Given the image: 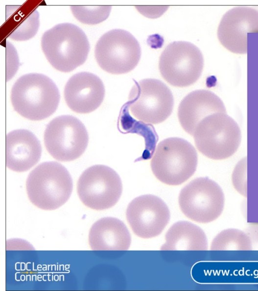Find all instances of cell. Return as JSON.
I'll list each match as a JSON object with an SVG mask.
<instances>
[{
    "instance_id": "19",
    "label": "cell",
    "mask_w": 258,
    "mask_h": 291,
    "mask_svg": "<svg viewBox=\"0 0 258 291\" xmlns=\"http://www.w3.org/2000/svg\"><path fill=\"white\" fill-rule=\"evenodd\" d=\"M252 239L248 234L235 229L223 230L213 239L211 251H250L253 249Z\"/></svg>"
},
{
    "instance_id": "4",
    "label": "cell",
    "mask_w": 258,
    "mask_h": 291,
    "mask_svg": "<svg viewBox=\"0 0 258 291\" xmlns=\"http://www.w3.org/2000/svg\"><path fill=\"white\" fill-rule=\"evenodd\" d=\"M193 136L198 151L206 158L215 160L233 157L242 141L238 124L227 114L222 113L203 119Z\"/></svg>"
},
{
    "instance_id": "7",
    "label": "cell",
    "mask_w": 258,
    "mask_h": 291,
    "mask_svg": "<svg viewBox=\"0 0 258 291\" xmlns=\"http://www.w3.org/2000/svg\"><path fill=\"white\" fill-rule=\"evenodd\" d=\"M94 54L102 70L113 75H122L133 71L139 63L141 49L139 41L131 33L115 29L100 38Z\"/></svg>"
},
{
    "instance_id": "5",
    "label": "cell",
    "mask_w": 258,
    "mask_h": 291,
    "mask_svg": "<svg viewBox=\"0 0 258 291\" xmlns=\"http://www.w3.org/2000/svg\"><path fill=\"white\" fill-rule=\"evenodd\" d=\"M198 165V155L194 146L179 138H169L161 142L151 161L154 176L169 185H178L192 177Z\"/></svg>"
},
{
    "instance_id": "16",
    "label": "cell",
    "mask_w": 258,
    "mask_h": 291,
    "mask_svg": "<svg viewBox=\"0 0 258 291\" xmlns=\"http://www.w3.org/2000/svg\"><path fill=\"white\" fill-rule=\"evenodd\" d=\"M218 113L227 114L226 108L221 99L211 91L200 90L188 94L183 99L179 106L178 116L182 128L193 135L203 119Z\"/></svg>"
},
{
    "instance_id": "20",
    "label": "cell",
    "mask_w": 258,
    "mask_h": 291,
    "mask_svg": "<svg viewBox=\"0 0 258 291\" xmlns=\"http://www.w3.org/2000/svg\"><path fill=\"white\" fill-rule=\"evenodd\" d=\"M75 18L82 24L95 25L106 21L112 10L111 6H71Z\"/></svg>"
},
{
    "instance_id": "11",
    "label": "cell",
    "mask_w": 258,
    "mask_h": 291,
    "mask_svg": "<svg viewBox=\"0 0 258 291\" xmlns=\"http://www.w3.org/2000/svg\"><path fill=\"white\" fill-rule=\"evenodd\" d=\"M77 190L85 206L100 211L115 206L122 195L123 185L113 169L95 165L84 171L78 181Z\"/></svg>"
},
{
    "instance_id": "13",
    "label": "cell",
    "mask_w": 258,
    "mask_h": 291,
    "mask_svg": "<svg viewBox=\"0 0 258 291\" xmlns=\"http://www.w3.org/2000/svg\"><path fill=\"white\" fill-rule=\"evenodd\" d=\"M258 32V11L251 7H237L222 18L217 36L223 47L236 54L248 53V34Z\"/></svg>"
},
{
    "instance_id": "2",
    "label": "cell",
    "mask_w": 258,
    "mask_h": 291,
    "mask_svg": "<svg viewBox=\"0 0 258 291\" xmlns=\"http://www.w3.org/2000/svg\"><path fill=\"white\" fill-rule=\"evenodd\" d=\"M41 46L50 65L66 73L83 64L90 51L85 32L78 26L69 23L59 24L46 31Z\"/></svg>"
},
{
    "instance_id": "17",
    "label": "cell",
    "mask_w": 258,
    "mask_h": 291,
    "mask_svg": "<svg viewBox=\"0 0 258 291\" xmlns=\"http://www.w3.org/2000/svg\"><path fill=\"white\" fill-rule=\"evenodd\" d=\"M89 242L94 251H126L131 244V237L121 220L114 217L102 218L90 229Z\"/></svg>"
},
{
    "instance_id": "3",
    "label": "cell",
    "mask_w": 258,
    "mask_h": 291,
    "mask_svg": "<svg viewBox=\"0 0 258 291\" xmlns=\"http://www.w3.org/2000/svg\"><path fill=\"white\" fill-rule=\"evenodd\" d=\"M73 180L67 168L54 161L46 162L31 171L26 182L29 200L38 208L54 211L71 197Z\"/></svg>"
},
{
    "instance_id": "15",
    "label": "cell",
    "mask_w": 258,
    "mask_h": 291,
    "mask_svg": "<svg viewBox=\"0 0 258 291\" xmlns=\"http://www.w3.org/2000/svg\"><path fill=\"white\" fill-rule=\"evenodd\" d=\"M42 148L37 137L26 130L9 132L6 138V166L15 172H24L41 159Z\"/></svg>"
},
{
    "instance_id": "12",
    "label": "cell",
    "mask_w": 258,
    "mask_h": 291,
    "mask_svg": "<svg viewBox=\"0 0 258 291\" xmlns=\"http://www.w3.org/2000/svg\"><path fill=\"white\" fill-rule=\"evenodd\" d=\"M170 212L160 198L145 195L138 197L128 205L126 217L133 233L143 238L159 236L168 224Z\"/></svg>"
},
{
    "instance_id": "6",
    "label": "cell",
    "mask_w": 258,
    "mask_h": 291,
    "mask_svg": "<svg viewBox=\"0 0 258 291\" xmlns=\"http://www.w3.org/2000/svg\"><path fill=\"white\" fill-rule=\"evenodd\" d=\"M128 107L133 116L148 124L165 121L173 112V94L162 81L147 79L136 82L129 96Z\"/></svg>"
},
{
    "instance_id": "10",
    "label": "cell",
    "mask_w": 258,
    "mask_h": 291,
    "mask_svg": "<svg viewBox=\"0 0 258 291\" xmlns=\"http://www.w3.org/2000/svg\"><path fill=\"white\" fill-rule=\"evenodd\" d=\"M44 141L47 151L54 159L70 162L83 155L88 147L89 136L79 119L65 115L55 118L47 125Z\"/></svg>"
},
{
    "instance_id": "14",
    "label": "cell",
    "mask_w": 258,
    "mask_h": 291,
    "mask_svg": "<svg viewBox=\"0 0 258 291\" xmlns=\"http://www.w3.org/2000/svg\"><path fill=\"white\" fill-rule=\"evenodd\" d=\"M105 96L104 83L97 76L82 72L68 80L64 89L67 105L80 114L91 113L102 104Z\"/></svg>"
},
{
    "instance_id": "21",
    "label": "cell",
    "mask_w": 258,
    "mask_h": 291,
    "mask_svg": "<svg viewBox=\"0 0 258 291\" xmlns=\"http://www.w3.org/2000/svg\"><path fill=\"white\" fill-rule=\"evenodd\" d=\"M39 26V13L34 10L10 33L9 37L17 41L28 40L36 35Z\"/></svg>"
},
{
    "instance_id": "18",
    "label": "cell",
    "mask_w": 258,
    "mask_h": 291,
    "mask_svg": "<svg viewBox=\"0 0 258 291\" xmlns=\"http://www.w3.org/2000/svg\"><path fill=\"white\" fill-rule=\"evenodd\" d=\"M162 251H206L207 237L199 227L187 221H179L168 230Z\"/></svg>"
},
{
    "instance_id": "8",
    "label": "cell",
    "mask_w": 258,
    "mask_h": 291,
    "mask_svg": "<svg viewBox=\"0 0 258 291\" xmlns=\"http://www.w3.org/2000/svg\"><path fill=\"white\" fill-rule=\"evenodd\" d=\"M180 208L184 214L201 224L217 219L225 209V196L218 184L209 178H198L181 190Z\"/></svg>"
},
{
    "instance_id": "9",
    "label": "cell",
    "mask_w": 258,
    "mask_h": 291,
    "mask_svg": "<svg viewBox=\"0 0 258 291\" xmlns=\"http://www.w3.org/2000/svg\"><path fill=\"white\" fill-rule=\"evenodd\" d=\"M204 67L201 51L185 41L170 43L162 53L159 69L163 79L173 86H190L201 77Z\"/></svg>"
},
{
    "instance_id": "1",
    "label": "cell",
    "mask_w": 258,
    "mask_h": 291,
    "mask_svg": "<svg viewBox=\"0 0 258 291\" xmlns=\"http://www.w3.org/2000/svg\"><path fill=\"white\" fill-rule=\"evenodd\" d=\"M10 98L15 111L31 121H39L56 111L60 94L52 79L43 74H29L15 82Z\"/></svg>"
}]
</instances>
